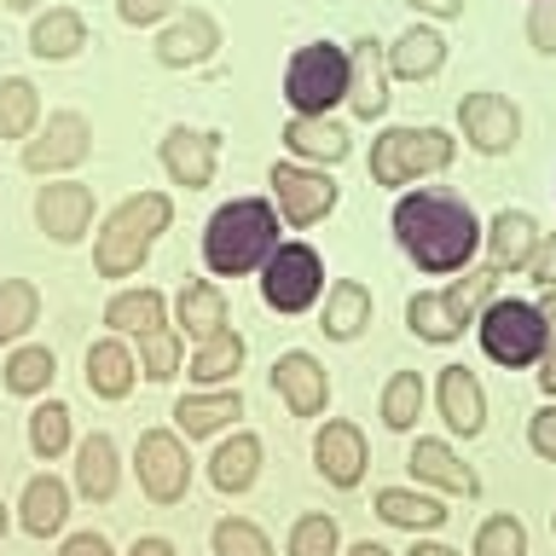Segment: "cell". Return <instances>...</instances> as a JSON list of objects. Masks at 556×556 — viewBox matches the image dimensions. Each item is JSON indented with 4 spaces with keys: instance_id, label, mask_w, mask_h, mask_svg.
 Here are the masks:
<instances>
[{
    "instance_id": "6da1fadb",
    "label": "cell",
    "mask_w": 556,
    "mask_h": 556,
    "mask_svg": "<svg viewBox=\"0 0 556 556\" xmlns=\"http://www.w3.org/2000/svg\"><path fill=\"white\" fill-rule=\"evenodd\" d=\"M394 238L424 273H458L481 243V226L452 191H412L394 203Z\"/></svg>"
},
{
    "instance_id": "7a4b0ae2",
    "label": "cell",
    "mask_w": 556,
    "mask_h": 556,
    "mask_svg": "<svg viewBox=\"0 0 556 556\" xmlns=\"http://www.w3.org/2000/svg\"><path fill=\"white\" fill-rule=\"evenodd\" d=\"M273 250H278V215H273V203L238 198V203H226V208H215V215H208V232H203L208 273L238 278V273L261 267Z\"/></svg>"
},
{
    "instance_id": "3957f363",
    "label": "cell",
    "mask_w": 556,
    "mask_h": 556,
    "mask_svg": "<svg viewBox=\"0 0 556 556\" xmlns=\"http://www.w3.org/2000/svg\"><path fill=\"white\" fill-rule=\"evenodd\" d=\"M168 215H174V203L163 198V191H139V198H128L111 220H104V232H99V250H93L99 273H104V278L134 273L139 261L151 255V243H156V232L168 226Z\"/></svg>"
},
{
    "instance_id": "277c9868",
    "label": "cell",
    "mask_w": 556,
    "mask_h": 556,
    "mask_svg": "<svg viewBox=\"0 0 556 556\" xmlns=\"http://www.w3.org/2000/svg\"><path fill=\"white\" fill-rule=\"evenodd\" d=\"M452 163V139L441 128H389L371 146V180L377 186H406L417 174H441Z\"/></svg>"
},
{
    "instance_id": "5b68a950",
    "label": "cell",
    "mask_w": 556,
    "mask_h": 556,
    "mask_svg": "<svg viewBox=\"0 0 556 556\" xmlns=\"http://www.w3.org/2000/svg\"><path fill=\"white\" fill-rule=\"evenodd\" d=\"M285 99L295 104V116H325L337 99H348V52L330 41L302 47L285 70Z\"/></svg>"
},
{
    "instance_id": "8992f818",
    "label": "cell",
    "mask_w": 556,
    "mask_h": 556,
    "mask_svg": "<svg viewBox=\"0 0 556 556\" xmlns=\"http://www.w3.org/2000/svg\"><path fill=\"white\" fill-rule=\"evenodd\" d=\"M481 348L498 365H533L551 348V319L533 302H493L481 313Z\"/></svg>"
},
{
    "instance_id": "52a82bcc",
    "label": "cell",
    "mask_w": 556,
    "mask_h": 556,
    "mask_svg": "<svg viewBox=\"0 0 556 556\" xmlns=\"http://www.w3.org/2000/svg\"><path fill=\"white\" fill-rule=\"evenodd\" d=\"M325 290V261L307 250V243H278L267 255V278H261V295H267V307L278 313H302L319 302Z\"/></svg>"
},
{
    "instance_id": "ba28073f",
    "label": "cell",
    "mask_w": 556,
    "mask_h": 556,
    "mask_svg": "<svg viewBox=\"0 0 556 556\" xmlns=\"http://www.w3.org/2000/svg\"><path fill=\"white\" fill-rule=\"evenodd\" d=\"M139 486L156 498V504H174V498H186V486H191V458H186V446H180V434H168V429H146L139 434Z\"/></svg>"
},
{
    "instance_id": "9c48e42d",
    "label": "cell",
    "mask_w": 556,
    "mask_h": 556,
    "mask_svg": "<svg viewBox=\"0 0 556 556\" xmlns=\"http://www.w3.org/2000/svg\"><path fill=\"white\" fill-rule=\"evenodd\" d=\"M87 151H93L87 116L81 111H59V116H47V128L24 146V168L29 174H59V168H76Z\"/></svg>"
},
{
    "instance_id": "30bf717a",
    "label": "cell",
    "mask_w": 556,
    "mask_h": 556,
    "mask_svg": "<svg viewBox=\"0 0 556 556\" xmlns=\"http://www.w3.org/2000/svg\"><path fill=\"white\" fill-rule=\"evenodd\" d=\"M458 116H464V139L476 151H486V156L510 151L516 139H521V111L504 93H469L458 104Z\"/></svg>"
},
{
    "instance_id": "8fae6325",
    "label": "cell",
    "mask_w": 556,
    "mask_h": 556,
    "mask_svg": "<svg viewBox=\"0 0 556 556\" xmlns=\"http://www.w3.org/2000/svg\"><path fill=\"white\" fill-rule=\"evenodd\" d=\"M273 191H278V208H285L290 226H313L319 215L337 208V180H330V174H313V168H295V163L273 168Z\"/></svg>"
},
{
    "instance_id": "7c38bea8",
    "label": "cell",
    "mask_w": 556,
    "mask_h": 556,
    "mask_svg": "<svg viewBox=\"0 0 556 556\" xmlns=\"http://www.w3.org/2000/svg\"><path fill=\"white\" fill-rule=\"evenodd\" d=\"M35 220H41V232L52 243H76L87 232V220H93V191L76 180H52L35 191Z\"/></svg>"
},
{
    "instance_id": "4fadbf2b",
    "label": "cell",
    "mask_w": 556,
    "mask_h": 556,
    "mask_svg": "<svg viewBox=\"0 0 556 556\" xmlns=\"http://www.w3.org/2000/svg\"><path fill=\"white\" fill-rule=\"evenodd\" d=\"M273 389L285 394V406L295 417H319L325 400H330V377H325V365L313 354L290 348V354H278V365H273Z\"/></svg>"
},
{
    "instance_id": "5bb4252c",
    "label": "cell",
    "mask_w": 556,
    "mask_h": 556,
    "mask_svg": "<svg viewBox=\"0 0 556 556\" xmlns=\"http://www.w3.org/2000/svg\"><path fill=\"white\" fill-rule=\"evenodd\" d=\"M348 104H354V116H382L389 111V59H382V47L365 35V41H354V52H348Z\"/></svg>"
},
{
    "instance_id": "9a60e30c",
    "label": "cell",
    "mask_w": 556,
    "mask_h": 556,
    "mask_svg": "<svg viewBox=\"0 0 556 556\" xmlns=\"http://www.w3.org/2000/svg\"><path fill=\"white\" fill-rule=\"evenodd\" d=\"M215 151H220L215 134H203V128H174V134L163 139V168L174 174V186L203 191L208 180H215Z\"/></svg>"
},
{
    "instance_id": "2e32d148",
    "label": "cell",
    "mask_w": 556,
    "mask_h": 556,
    "mask_svg": "<svg viewBox=\"0 0 556 556\" xmlns=\"http://www.w3.org/2000/svg\"><path fill=\"white\" fill-rule=\"evenodd\" d=\"M539 255V226L528 208H498L493 226H486V267L493 273H516Z\"/></svg>"
},
{
    "instance_id": "e0dca14e",
    "label": "cell",
    "mask_w": 556,
    "mask_h": 556,
    "mask_svg": "<svg viewBox=\"0 0 556 556\" xmlns=\"http://www.w3.org/2000/svg\"><path fill=\"white\" fill-rule=\"evenodd\" d=\"M313 458H319V476L330 486H359V476H365V434L354 424H325L319 441H313Z\"/></svg>"
},
{
    "instance_id": "ac0fdd59",
    "label": "cell",
    "mask_w": 556,
    "mask_h": 556,
    "mask_svg": "<svg viewBox=\"0 0 556 556\" xmlns=\"http://www.w3.org/2000/svg\"><path fill=\"white\" fill-rule=\"evenodd\" d=\"M215 47H220V24H215L208 12H186V17H174V24L156 35V59L174 64V70L203 64Z\"/></svg>"
},
{
    "instance_id": "d6986e66",
    "label": "cell",
    "mask_w": 556,
    "mask_h": 556,
    "mask_svg": "<svg viewBox=\"0 0 556 556\" xmlns=\"http://www.w3.org/2000/svg\"><path fill=\"white\" fill-rule=\"evenodd\" d=\"M441 417H446V429H458V434H481L486 394H481L476 371H464V365H446L441 371Z\"/></svg>"
},
{
    "instance_id": "ffe728a7",
    "label": "cell",
    "mask_w": 556,
    "mask_h": 556,
    "mask_svg": "<svg viewBox=\"0 0 556 556\" xmlns=\"http://www.w3.org/2000/svg\"><path fill=\"white\" fill-rule=\"evenodd\" d=\"M406 464H412L424 481L446 486V493H464V498H476V493H481V476H476V469H469V464H464L446 441H417Z\"/></svg>"
},
{
    "instance_id": "44dd1931",
    "label": "cell",
    "mask_w": 556,
    "mask_h": 556,
    "mask_svg": "<svg viewBox=\"0 0 556 556\" xmlns=\"http://www.w3.org/2000/svg\"><path fill=\"white\" fill-rule=\"evenodd\" d=\"M441 64H446V41H441L434 29H424V24H412V29L389 47V76L424 81V76H434Z\"/></svg>"
},
{
    "instance_id": "7402d4cb",
    "label": "cell",
    "mask_w": 556,
    "mask_h": 556,
    "mask_svg": "<svg viewBox=\"0 0 556 556\" xmlns=\"http://www.w3.org/2000/svg\"><path fill=\"white\" fill-rule=\"evenodd\" d=\"M81 47H87L81 12L52 7L47 17H35V29H29V52H35V59H76Z\"/></svg>"
},
{
    "instance_id": "603a6c76",
    "label": "cell",
    "mask_w": 556,
    "mask_h": 556,
    "mask_svg": "<svg viewBox=\"0 0 556 556\" xmlns=\"http://www.w3.org/2000/svg\"><path fill=\"white\" fill-rule=\"evenodd\" d=\"M285 146L295 156H313V163H342V156H348V134L330 116H290L285 122Z\"/></svg>"
},
{
    "instance_id": "cb8c5ba5",
    "label": "cell",
    "mask_w": 556,
    "mask_h": 556,
    "mask_svg": "<svg viewBox=\"0 0 556 556\" xmlns=\"http://www.w3.org/2000/svg\"><path fill=\"white\" fill-rule=\"evenodd\" d=\"M180 325H186V337H198V342H208V337H220L226 330V319H232V313H226V295L208 285V278H191V285L180 290Z\"/></svg>"
},
{
    "instance_id": "d4e9b609",
    "label": "cell",
    "mask_w": 556,
    "mask_h": 556,
    "mask_svg": "<svg viewBox=\"0 0 556 556\" xmlns=\"http://www.w3.org/2000/svg\"><path fill=\"white\" fill-rule=\"evenodd\" d=\"M365 325H371V290H365V285H354V278H342V285H330V295H325V337H337V342H354Z\"/></svg>"
},
{
    "instance_id": "484cf974",
    "label": "cell",
    "mask_w": 556,
    "mask_h": 556,
    "mask_svg": "<svg viewBox=\"0 0 556 556\" xmlns=\"http://www.w3.org/2000/svg\"><path fill=\"white\" fill-rule=\"evenodd\" d=\"M87 389L104 400H122L134 389V354L122 342H93L87 348Z\"/></svg>"
},
{
    "instance_id": "4316f807",
    "label": "cell",
    "mask_w": 556,
    "mask_h": 556,
    "mask_svg": "<svg viewBox=\"0 0 556 556\" xmlns=\"http://www.w3.org/2000/svg\"><path fill=\"white\" fill-rule=\"evenodd\" d=\"M208 476H215L220 493H243V486H255V476H261V441H255V434H232V441L215 452Z\"/></svg>"
},
{
    "instance_id": "83f0119b",
    "label": "cell",
    "mask_w": 556,
    "mask_h": 556,
    "mask_svg": "<svg viewBox=\"0 0 556 556\" xmlns=\"http://www.w3.org/2000/svg\"><path fill=\"white\" fill-rule=\"evenodd\" d=\"M232 417H243L238 389H220V394H186L180 406H174V424H180L186 434H215L220 424H232Z\"/></svg>"
},
{
    "instance_id": "f1b7e54d",
    "label": "cell",
    "mask_w": 556,
    "mask_h": 556,
    "mask_svg": "<svg viewBox=\"0 0 556 556\" xmlns=\"http://www.w3.org/2000/svg\"><path fill=\"white\" fill-rule=\"evenodd\" d=\"M76 486L87 498H111L116 493V446L111 434H87L76 452Z\"/></svg>"
},
{
    "instance_id": "f546056e",
    "label": "cell",
    "mask_w": 556,
    "mask_h": 556,
    "mask_svg": "<svg viewBox=\"0 0 556 556\" xmlns=\"http://www.w3.org/2000/svg\"><path fill=\"white\" fill-rule=\"evenodd\" d=\"M64 516H70V493H64V481L41 476V481H29V486H24V528H29L35 539L59 533V528H64Z\"/></svg>"
},
{
    "instance_id": "4dcf8cb0",
    "label": "cell",
    "mask_w": 556,
    "mask_h": 556,
    "mask_svg": "<svg viewBox=\"0 0 556 556\" xmlns=\"http://www.w3.org/2000/svg\"><path fill=\"white\" fill-rule=\"evenodd\" d=\"M377 516L394 521V528H412V533L441 528V521H446L441 504L424 498V493H406V486H382V493H377Z\"/></svg>"
},
{
    "instance_id": "1f68e13d",
    "label": "cell",
    "mask_w": 556,
    "mask_h": 556,
    "mask_svg": "<svg viewBox=\"0 0 556 556\" xmlns=\"http://www.w3.org/2000/svg\"><path fill=\"white\" fill-rule=\"evenodd\" d=\"M406 325H412L424 342H452L469 319L446 302V290H441V295H412V302H406Z\"/></svg>"
},
{
    "instance_id": "d6a6232c",
    "label": "cell",
    "mask_w": 556,
    "mask_h": 556,
    "mask_svg": "<svg viewBox=\"0 0 556 556\" xmlns=\"http://www.w3.org/2000/svg\"><path fill=\"white\" fill-rule=\"evenodd\" d=\"M104 325L128 330V337H151L163 330V295L156 290H122L111 307H104Z\"/></svg>"
},
{
    "instance_id": "836d02e7",
    "label": "cell",
    "mask_w": 556,
    "mask_h": 556,
    "mask_svg": "<svg viewBox=\"0 0 556 556\" xmlns=\"http://www.w3.org/2000/svg\"><path fill=\"white\" fill-rule=\"evenodd\" d=\"M35 116H41V99H35V87L24 76H7L0 81V134L7 139H24L35 128Z\"/></svg>"
},
{
    "instance_id": "e575fe53",
    "label": "cell",
    "mask_w": 556,
    "mask_h": 556,
    "mask_svg": "<svg viewBox=\"0 0 556 556\" xmlns=\"http://www.w3.org/2000/svg\"><path fill=\"white\" fill-rule=\"evenodd\" d=\"M35 313H41V295H35V285H24V278H7L0 285V342H17L24 330L35 325Z\"/></svg>"
},
{
    "instance_id": "d590c367",
    "label": "cell",
    "mask_w": 556,
    "mask_h": 556,
    "mask_svg": "<svg viewBox=\"0 0 556 556\" xmlns=\"http://www.w3.org/2000/svg\"><path fill=\"white\" fill-rule=\"evenodd\" d=\"M243 365V337L238 330H220V337H208L198 348V359H191V377L198 382H226Z\"/></svg>"
},
{
    "instance_id": "8d00e7d4",
    "label": "cell",
    "mask_w": 556,
    "mask_h": 556,
    "mask_svg": "<svg viewBox=\"0 0 556 556\" xmlns=\"http://www.w3.org/2000/svg\"><path fill=\"white\" fill-rule=\"evenodd\" d=\"M417 412H424V377H417V371H394L389 389H382V424H389V429H412Z\"/></svg>"
},
{
    "instance_id": "74e56055",
    "label": "cell",
    "mask_w": 556,
    "mask_h": 556,
    "mask_svg": "<svg viewBox=\"0 0 556 556\" xmlns=\"http://www.w3.org/2000/svg\"><path fill=\"white\" fill-rule=\"evenodd\" d=\"M29 446L41 452V458H59V452L70 446V406H59V400L35 406L29 412Z\"/></svg>"
},
{
    "instance_id": "f35d334b",
    "label": "cell",
    "mask_w": 556,
    "mask_h": 556,
    "mask_svg": "<svg viewBox=\"0 0 556 556\" xmlns=\"http://www.w3.org/2000/svg\"><path fill=\"white\" fill-rule=\"evenodd\" d=\"M52 382V354L47 348H17V354L7 359V389L12 394H41Z\"/></svg>"
},
{
    "instance_id": "ab89813d",
    "label": "cell",
    "mask_w": 556,
    "mask_h": 556,
    "mask_svg": "<svg viewBox=\"0 0 556 556\" xmlns=\"http://www.w3.org/2000/svg\"><path fill=\"white\" fill-rule=\"evenodd\" d=\"M476 556H528V528L516 516H493L476 533Z\"/></svg>"
},
{
    "instance_id": "60d3db41",
    "label": "cell",
    "mask_w": 556,
    "mask_h": 556,
    "mask_svg": "<svg viewBox=\"0 0 556 556\" xmlns=\"http://www.w3.org/2000/svg\"><path fill=\"white\" fill-rule=\"evenodd\" d=\"M215 556H273L267 533L255 521H220L215 528Z\"/></svg>"
},
{
    "instance_id": "b9f144b4",
    "label": "cell",
    "mask_w": 556,
    "mask_h": 556,
    "mask_svg": "<svg viewBox=\"0 0 556 556\" xmlns=\"http://www.w3.org/2000/svg\"><path fill=\"white\" fill-rule=\"evenodd\" d=\"M290 556H337V521L330 516H302L290 533Z\"/></svg>"
},
{
    "instance_id": "7bdbcfd3",
    "label": "cell",
    "mask_w": 556,
    "mask_h": 556,
    "mask_svg": "<svg viewBox=\"0 0 556 556\" xmlns=\"http://www.w3.org/2000/svg\"><path fill=\"white\" fill-rule=\"evenodd\" d=\"M139 348H146V365H139L146 377L168 382L180 371V337H174V330H151V337H139Z\"/></svg>"
},
{
    "instance_id": "ee69618b",
    "label": "cell",
    "mask_w": 556,
    "mask_h": 556,
    "mask_svg": "<svg viewBox=\"0 0 556 556\" xmlns=\"http://www.w3.org/2000/svg\"><path fill=\"white\" fill-rule=\"evenodd\" d=\"M528 41L556 59V0H533V12H528Z\"/></svg>"
},
{
    "instance_id": "f6af8a7d",
    "label": "cell",
    "mask_w": 556,
    "mask_h": 556,
    "mask_svg": "<svg viewBox=\"0 0 556 556\" xmlns=\"http://www.w3.org/2000/svg\"><path fill=\"white\" fill-rule=\"evenodd\" d=\"M528 441H533V452H539V458H551V464H556V406L533 412V424H528Z\"/></svg>"
},
{
    "instance_id": "bcb514c9",
    "label": "cell",
    "mask_w": 556,
    "mask_h": 556,
    "mask_svg": "<svg viewBox=\"0 0 556 556\" xmlns=\"http://www.w3.org/2000/svg\"><path fill=\"white\" fill-rule=\"evenodd\" d=\"M174 0H116V12L128 17V24H156V17H168Z\"/></svg>"
},
{
    "instance_id": "7dc6e473",
    "label": "cell",
    "mask_w": 556,
    "mask_h": 556,
    "mask_svg": "<svg viewBox=\"0 0 556 556\" xmlns=\"http://www.w3.org/2000/svg\"><path fill=\"white\" fill-rule=\"evenodd\" d=\"M528 267H533V285L545 290V295H556V238L539 243V255L528 261Z\"/></svg>"
},
{
    "instance_id": "c3c4849f",
    "label": "cell",
    "mask_w": 556,
    "mask_h": 556,
    "mask_svg": "<svg viewBox=\"0 0 556 556\" xmlns=\"http://www.w3.org/2000/svg\"><path fill=\"white\" fill-rule=\"evenodd\" d=\"M64 556H111V545H104L99 533H76V539L64 545Z\"/></svg>"
},
{
    "instance_id": "681fc988",
    "label": "cell",
    "mask_w": 556,
    "mask_h": 556,
    "mask_svg": "<svg viewBox=\"0 0 556 556\" xmlns=\"http://www.w3.org/2000/svg\"><path fill=\"white\" fill-rule=\"evenodd\" d=\"M539 389L545 394H556V337H551V348L539 354Z\"/></svg>"
},
{
    "instance_id": "f907efd6",
    "label": "cell",
    "mask_w": 556,
    "mask_h": 556,
    "mask_svg": "<svg viewBox=\"0 0 556 556\" xmlns=\"http://www.w3.org/2000/svg\"><path fill=\"white\" fill-rule=\"evenodd\" d=\"M406 7L429 12V17H458V12H464V0H406Z\"/></svg>"
},
{
    "instance_id": "816d5d0a",
    "label": "cell",
    "mask_w": 556,
    "mask_h": 556,
    "mask_svg": "<svg viewBox=\"0 0 556 556\" xmlns=\"http://www.w3.org/2000/svg\"><path fill=\"white\" fill-rule=\"evenodd\" d=\"M128 556H174V545H168V539H139Z\"/></svg>"
},
{
    "instance_id": "f5cc1de1",
    "label": "cell",
    "mask_w": 556,
    "mask_h": 556,
    "mask_svg": "<svg viewBox=\"0 0 556 556\" xmlns=\"http://www.w3.org/2000/svg\"><path fill=\"white\" fill-rule=\"evenodd\" d=\"M348 556H389V551H382V545H371V539H365V545H354Z\"/></svg>"
},
{
    "instance_id": "db71d44e",
    "label": "cell",
    "mask_w": 556,
    "mask_h": 556,
    "mask_svg": "<svg viewBox=\"0 0 556 556\" xmlns=\"http://www.w3.org/2000/svg\"><path fill=\"white\" fill-rule=\"evenodd\" d=\"M412 556H458V551H446V545H417Z\"/></svg>"
},
{
    "instance_id": "11a10c76",
    "label": "cell",
    "mask_w": 556,
    "mask_h": 556,
    "mask_svg": "<svg viewBox=\"0 0 556 556\" xmlns=\"http://www.w3.org/2000/svg\"><path fill=\"white\" fill-rule=\"evenodd\" d=\"M7 7H17V12H29V7H35V0H7Z\"/></svg>"
},
{
    "instance_id": "9f6ffc18",
    "label": "cell",
    "mask_w": 556,
    "mask_h": 556,
    "mask_svg": "<svg viewBox=\"0 0 556 556\" xmlns=\"http://www.w3.org/2000/svg\"><path fill=\"white\" fill-rule=\"evenodd\" d=\"M0 533H7V504H0Z\"/></svg>"
}]
</instances>
